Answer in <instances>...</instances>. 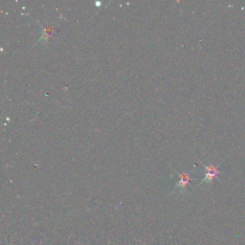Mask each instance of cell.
Segmentation results:
<instances>
[{"instance_id": "cell-1", "label": "cell", "mask_w": 245, "mask_h": 245, "mask_svg": "<svg viewBox=\"0 0 245 245\" xmlns=\"http://www.w3.org/2000/svg\"><path fill=\"white\" fill-rule=\"evenodd\" d=\"M217 174V170L214 168V167H210V168L207 169V173H206V179L208 180H212L214 179L215 176Z\"/></svg>"}]
</instances>
